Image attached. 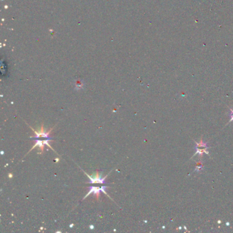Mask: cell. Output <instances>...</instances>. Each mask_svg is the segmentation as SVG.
<instances>
[{
    "mask_svg": "<svg viewBox=\"0 0 233 233\" xmlns=\"http://www.w3.org/2000/svg\"><path fill=\"white\" fill-rule=\"evenodd\" d=\"M230 111H231V113H230V114H229V116H230L231 120H230V121L228 122V124L230 122H233V109H231V108H230Z\"/></svg>",
    "mask_w": 233,
    "mask_h": 233,
    "instance_id": "7",
    "label": "cell"
},
{
    "mask_svg": "<svg viewBox=\"0 0 233 233\" xmlns=\"http://www.w3.org/2000/svg\"><path fill=\"white\" fill-rule=\"evenodd\" d=\"M51 131H52V129H51L48 132L46 133L45 131L43 125H42L41 129L39 131H34L36 136H35L34 137H31V139H38V138H40V137H44V138H46V139L52 140V137L49 136V134H50V132Z\"/></svg>",
    "mask_w": 233,
    "mask_h": 233,
    "instance_id": "4",
    "label": "cell"
},
{
    "mask_svg": "<svg viewBox=\"0 0 233 233\" xmlns=\"http://www.w3.org/2000/svg\"><path fill=\"white\" fill-rule=\"evenodd\" d=\"M107 188H108L107 186H103V187H101V188H98V187H93V186H91V187H90V188H89L90 192L87 193V195L84 197L83 199L86 198V197H87L88 196H90L91 193H93L94 196H97V199H98V197H99V196H100L101 192H103V193H105L106 194V195H107V193H106V192H105V189H107Z\"/></svg>",
    "mask_w": 233,
    "mask_h": 233,
    "instance_id": "2",
    "label": "cell"
},
{
    "mask_svg": "<svg viewBox=\"0 0 233 233\" xmlns=\"http://www.w3.org/2000/svg\"><path fill=\"white\" fill-rule=\"evenodd\" d=\"M34 141H35V142H36V144H35V145L32 147V148H31V149L30 150V151L31 150H32L33 148H34L35 147L38 146L39 148H40V149H41V150L42 152V151H43V149H44V145H45V144H46V145H47V146H49L50 148H51V146H50V144H49V142H50V141H51L50 139H47L46 140H38V139H36Z\"/></svg>",
    "mask_w": 233,
    "mask_h": 233,
    "instance_id": "5",
    "label": "cell"
},
{
    "mask_svg": "<svg viewBox=\"0 0 233 233\" xmlns=\"http://www.w3.org/2000/svg\"><path fill=\"white\" fill-rule=\"evenodd\" d=\"M202 167H203L202 161V160H201V159H199V161H198V162H197V164L196 165V168H195V169H194L193 172H200V171L202 170Z\"/></svg>",
    "mask_w": 233,
    "mask_h": 233,
    "instance_id": "6",
    "label": "cell"
},
{
    "mask_svg": "<svg viewBox=\"0 0 233 233\" xmlns=\"http://www.w3.org/2000/svg\"><path fill=\"white\" fill-rule=\"evenodd\" d=\"M202 137L203 136H202V137H201V138H200V140L199 142H196L195 140H193V142L196 143L195 149H196V153H194V155H193V157L196 156V155L197 154H199L200 156V157H199V159H202V158L203 157V154L204 153H205L207 155H209V152H208L207 150L208 149V148H210V147L208 146V145H207L208 142H203ZM193 157L192 158H191V159H192Z\"/></svg>",
    "mask_w": 233,
    "mask_h": 233,
    "instance_id": "1",
    "label": "cell"
},
{
    "mask_svg": "<svg viewBox=\"0 0 233 233\" xmlns=\"http://www.w3.org/2000/svg\"><path fill=\"white\" fill-rule=\"evenodd\" d=\"M218 224H221V221L220 220L218 221Z\"/></svg>",
    "mask_w": 233,
    "mask_h": 233,
    "instance_id": "8",
    "label": "cell"
},
{
    "mask_svg": "<svg viewBox=\"0 0 233 233\" xmlns=\"http://www.w3.org/2000/svg\"><path fill=\"white\" fill-rule=\"evenodd\" d=\"M86 174L88 176V177L90 178V181L88 183H91V184H94V183H100V184H105L106 182H105V179L106 178H107V176H105L104 178H102V174H99V173L98 172H97L96 174L94 175V176H89L86 173Z\"/></svg>",
    "mask_w": 233,
    "mask_h": 233,
    "instance_id": "3",
    "label": "cell"
}]
</instances>
